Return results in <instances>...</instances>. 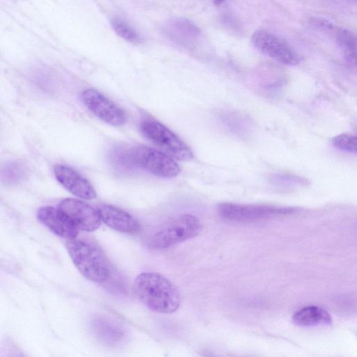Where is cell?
Instances as JSON below:
<instances>
[{"label": "cell", "mask_w": 357, "mask_h": 357, "mask_svg": "<svg viewBox=\"0 0 357 357\" xmlns=\"http://www.w3.org/2000/svg\"><path fill=\"white\" fill-rule=\"evenodd\" d=\"M133 292L144 305L158 313H173L181 304L177 288L158 273L147 271L137 275L133 282Z\"/></svg>", "instance_id": "6da1fadb"}, {"label": "cell", "mask_w": 357, "mask_h": 357, "mask_svg": "<svg viewBox=\"0 0 357 357\" xmlns=\"http://www.w3.org/2000/svg\"><path fill=\"white\" fill-rule=\"evenodd\" d=\"M66 248L73 264L85 278L98 284L110 278L112 273L110 261L96 242L77 236L68 240Z\"/></svg>", "instance_id": "7a4b0ae2"}, {"label": "cell", "mask_w": 357, "mask_h": 357, "mask_svg": "<svg viewBox=\"0 0 357 357\" xmlns=\"http://www.w3.org/2000/svg\"><path fill=\"white\" fill-rule=\"evenodd\" d=\"M202 230L200 220L191 214H183L160 226L148 238L152 250H164L198 236Z\"/></svg>", "instance_id": "3957f363"}, {"label": "cell", "mask_w": 357, "mask_h": 357, "mask_svg": "<svg viewBox=\"0 0 357 357\" xmlns=\"http://www.w3.org/2000/svg\"><path fill=\"white\" fill-rule=\"evenodd\" d=\"M143 135L174 159L188 161L193 158L190 148L174 132L153 119H144L140 123Z\"/></svg>", "instance_id": "277c9868"}, {"label": "cell", "mask_w": 357, "mask_h": 357, "mask_svg": "<svg viewBox=\"0 0 357 357\" xmlns=\"http://www.w3.org/2000/svg\"><path fill=\"white\" fill-rule=\"evenodd\" d=\"M131 163L135 169L140 168L162 178H173L181 171L174 158L163 151L147 146L137 145L128 149Z\"/></svg>", "instance_id": "5b68a950"}, {"label": "cell", "mask_w": 357, "mask_h": 357, "mask_svg": "<svg viewBox=\"0 0 357 357\" xmlns=\"http://www.w3.org/2000/svg\"><path fill=\"white\" fill-rule=\"evenodd\" d=\"M221 217L235 222H252L285 215L294 211L289 207H279L264 204H239L221 203L218 206Z\"/></svg>", "instance_id": "8992f818"}, {"label": "cell", "mask_w": 357, "mask_h": 357, "mask_svg": "<svg viewBox=\"0 0 357 357\" xmlns=\"http://www.w3.org/2000/svg\"><path fill=\"white\" fill-rule=\"evenodd\" d=\"M251 40L256 49L279 63L296 66L301 62L299 55L290 45L267 30L255 31Z\"/></svg>", "instance_id": "52a82bcc"}, {"label": "cell", "mask_w": 357, "mask_h": 357, "mask_svg": "<svg viewBox=\"0 0 357 357\" xmlns=\"http://www.w3.org/2000/svg\"><path fill=\"white\" fill-rule=\"evenodd\" d=\"M82 98L87 109L105 123L113 126L126 123L127 116L123 109L100 91L86 89Z\"/></svg>", "instance_id": "ba28073f"}, {"label": "cell", "mask_w": 357, "mask_h": 357, "mask_svg": "<svg viewBox=\"0 0 357 357\" xmlns=\"http://www.w3.org/2000/svg\"><path fill=\"white\" fill-rule=\"evenodd\" d=\"M80 231L91 232L96 230L102 220L98 209L79 199H63L58 207Z\"/></svg>", "instance_id": "9c48e42d"}, {"label": "cell", "mask_w": 357, "mask_h": 357, "mask_svg": "<svg viewBox=\"0 0 357 357\" xmlns=\"http://www.w3.org/2000/svg\"><path fill=\"white\" fill-rule=\"evenodd\" d=\"M95 337L102 344L116 347L123 345L128 338V333L121 324L104 315H96L91 321Z\"/></svg>", "instance_id": "30bf717a"}, {"label": "cell", "mask_w": 357, "mask_h": 357, "mask_svg": "<svg viewBox=\"0 0 357 357\" xmlns=\"http://www.w3.org/2000/svg\"><path fill=\"white\" fill-rule=\"evenodd\" d=\"M54 174L58 182L68 192L84 199L96 197L93 185L74 169L63 165L54 167Z\"/></svg>", "instance_id": "8fae6325"}, {"label": "cell", "mask_w": 357, "mask_h": 357, "mask_svg": "<svg viewBox=\"0 0 357 357\" xmlns=\"http://www.w3.org/2000/svg\"><path fill=\"white\" fill-rule=\"evenodd\" d=\"M38 220L56 236L67 240L78 236L79 230L59 208L43 206L37 212Z\"/></svg>", "instance_id": "7c38bea8"}, {"label": "cell", "mask_w": 357, "mask_h": 357, "mask_svg": "<svg viewBox=\"0 0 357 357\" xmlns=\"http://www.w3.org/2000/svg\"><path fill=\"white\" fill-rule=\"evenodd\" d=\"M97 209L102 222L116 231L134 234L141 229L139 221L129 213L119 207L102 204Z\"/></svg>", "instance_id": "4fadbf2b"}, {"label": "cell", "mask_w": 357, "mask_h": 357, "mask_svg": "<svg viewBox=\"0 0 357 357\" xmlns=\"http://www.w3.org/2000/svg\"><path fill=\"white\" fill-rule=\"evenodd\" d=\"M165 31L172 40L185 45L192 44L200 34L199 27L184 17L171 20L167 24Z\"/></svg>", "instance_id": "5bb4252c"}, {"label": "cell", "mask_w": 357, "mask_h": 357, "mask_svg": "<svg viewBox=\"0 0 357 357\" xmlns=\"http://www.w3.org/2000/svg\"><path fill=\"white\" fill-rule=\"evenodd\" d=\"M294 324L301 326H313L330 324L332 321L330 314L323 308L310 305L298 310L292 317Z\"/></svg>", "instance_id": "9a60e30c"}, {"label": "cell", "mask_w": 357, "mask_h": 357, "mask_svg": "<svg viewBox=\"0 0 357 357\" xmlns=\"http://www.w3.org/2000/svg\"><path fill=\"white\" fill-rule=\"evenodd\" d=\"M336 42L347 65L357 72V42L355 37L347 29H337L335 31Z\"/></svg>", "instance_id": "2e32d148"}, {"label": "cell", "mask_w": 357, "mask_h": 357, "mask_svg": "<svg viewBox=\"0 0 357 357\" xmlns=\"http://www.w3.org/2000/svg\"><path fill=\"white\" fill-rule=\"evenodd\" d=\"M111 24L115 33L123 40L132 44H140L143 42L142 35L126 20L115 17L112 19Z\"/></svg>", "instance_id": "e0dca14e"}, {"label": "cell", "mask_w": 357, "mask_h": 357, "mask_svg": "<svg viewBox=\"0 0 357 357\" xmlns=\"http://www.w3.org/2000/svg\"><path fill=\"white\" fill-rule=\"evenodd\" d=\"M332 143L340 150L357 154V135L341 134L334 137Z\"/></svg>", "instance_id": "ac0fdd59"}, {"label": "cell", "mask_w": 357, "mask_h": 357, "mask_svg": "<svg viewBox=\"0 0 357 357\" xmlns=\"http://www.w3.org/2000/svg\"><path fill=\"white\" fill-rule=\"evenodd\" d=\"M25 169L21 164L10 163L5 167L2 172V178L6 182L16 183L24 176Z\"/></svg>", "instance_id": "d6986e66"}, {"label": "cell", "mask_w": 357, "mask_h": 357, "mask_svg": "<svg viewBox=\"0 0 357 357\" xmlns=\"http://www.w3.org/2000/svg\"><path fill=\"white\" fill-rule=\"evenodd\" d=\"M213 3L216 6H219L225 0H213Z\"/></svg>", "instance_id": "ffe728a7"}]
</instances>
